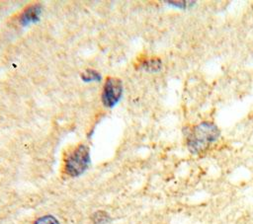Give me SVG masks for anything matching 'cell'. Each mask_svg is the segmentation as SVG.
Listing matches in <instances>:
<instances>
[{
	"mask_svg": "<svg viewBox=\"0 0 253 224\" xmlns=\"http://www.w3.org/2000/svg\"><path fill=\"white\" fill-rule=\"evenodd\" d=\"M90 164L89 149L86 145L80 144L68 152L65 157L63 169L67 176L78 177L83 174Z\"/></svg>",
	"mask_w": 253,
	"mask_h": 224,
	"instance_id": "2",
	"label": "cell"
},
{
	"mask_svg": "<svg viewBox=\"0 0 253 224\" xmlns=\"http://www.w3.org/2000/svg\"><path fill=\"white\" fill-rule=\"evenodd\" d=\"M110 219L111 218H110L109 214L102 210L97 211L92 215V221L95 224H105V223H108L110 221Z\"/></svg>",
	"mask_w": 253,
	"mask_h": 224,
	"instance_id": "6",
	"label": "cell"
},
{
	"mask_svg": "<svg viewBox=\"0 0 253 224\" xmlns=\"http://www.w3.org/2000/svg\"><path fill=\"white\" fill-rule=\"evenodd\" d=\"M143 67L150 71H157L161 68V61L159 59H149L143 63Z\"/></svg>",
	"mask_w": 253,
	"mask_h": 224,
	"instance_id": "7",
	"label": "cell"
},
{
	"mask_svg": "<svg viewBox=\"0 0 253 224\" xmlns=\"http://www.w3.org/2000/svg\"><path fill=\"white\" fill-rule=\"evenodd\" d=\"M123 96V84L121 80L115 77H109L104 85L102 100L106 107L113 108Z\"/></svg>",
	"mask_w": 253,
	"mask_h": 224,
	"instance_id": "3",
	"label": "cell"
},
{
	"mask_svg": "<svg viewBox=\"0 0 253 224\" xmlns=\"http://www.w3.org/2000/svg\"><path fill=\"white\" fill-rule=\"evenodd\" d=\"M219 135L220 131L213 122L204 121L194 125L186 132L188 150L194 155H202L216 142Z\"/></svg>",
	"mask_w": 253,
	"mask_h": 224,
	"instance_id": "1",
	"label": "cell"
},
{
	"mask_svg": "<svg viewBox=\"0 0 253 224\" xmlns=\"http://www.w3.org/2000/svg\"><path fill=\"white\" fill-rule=\"evenodd\" d=\"M34 224H59L58 220L52 215H44L38 218Z\"/></svg>",
	"mask_w": 253,
	"mask_h": 224,
	"instance_id": "8",
	"label": "cell"
},
{
	"mask_svg": "<svg viewBox=\"0 0 253 224\" xmlns=\"http://www.w3.org/2000/svg\"><path fill=\"white\" fill-rule=\"evenodd\" d=\"M41 15V6L40 5H32L26 8L21 17V23L25 26L36 23L39 21Z\"/></svg>",
	"mask_w": 253,
	"mask_h": 224,
	"instance_id": "4",
	"label": "cell"
},
{
	"mask_svg": "<svg viewBox=\"0 0 253 224\" xmlns=\"http://www.w3.org/2000/svg\"><path fill=\"white\" fill-rule=\"evenodd\" d=\"M81 78L84 82H95V81H100L101 76L97 71L93 69H86L81 74Z\"/></svg>",
	"mask_w": 253,
	"mask_h": 224,
	"instance_id": "5",
	"label": "cell"
}]
</instances>
